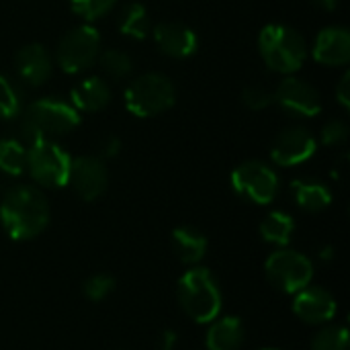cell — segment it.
<instances>
[{
  "mask_svg": "<svg viewBox=\"0 0 350 350\" xmlns=\"http://www.w3.org/2000/svg\"><path fill=\"white\" fill-rule=\"evenodd\" d=\"M0 221L12 240H31L49 224V203L31 185H16L6 191L0 203Z\"/></svg>",
  "mask_w": 350,
  "mask_h": 350,
  "instance_id": "6da1fadb",
  "label": "cell"
},
{
  "mask_svg": "<svg viewBox=\"0 0 350 350\" xmlns=\"http://www.w3.org/2000/svg\"><path fill=\"white\" fill-rule=\"evenodd\" d=\"M80 125V113L72 103L55 96H43L33 100L21 115V135L29 144L37 139H51L53 135H66Z\"/></svg>",
  "mask_w": 350,
  "mask_h": 350,
  "instance_id": "7a4b0ae2",
  "label": "cell"
},
{
  "mask_svg": "<svg viewBox=\"0 0 350 350\" xmlns=\"http://www.w3.org/2000/svg\"><path fill=\"white\" fill-rule=\"evenodd\" d=\"M258 49L265 64L279 74L297 72L308 57L306 39L293 27L281 23H271L262 27L258 35Z\"/></svg>",
  "mask_w": 350,
  "mask_h": 350,
  "instance_id": "3957f363",
  "label": "cell"
},
{
  "mask_svg": "<svg viewBox=\"0 0 350 350\" xmlns=\"http://www.w3.org/2000/svg\"><path fill=\"white\" fill-rule=\"evenodd\" d=\"M178 301L185 314L197 324H209L221 310V293L207 269L187 271L178 281Z\"/></svg>",
  "mask_w": 350,
  "mask_h": 350,
  "instance_id": "277c9868",
  "label": "cell"
},
{
  "mask_svg": "<svg viewBox=\"0 0 350 350\" xmlns=\"http://www.w3.org/2000/svg\"><path fill=\"white\" fill-rule=\"evenodd\" d=\"M123 98L131 115L146 119L168 111L176 100V88L168 76L160 72H148L127 84Z\"/></svg>",
  "mask_w": 350,
  "mask_h": 350,
  "instance_id": "5b68a950",
  "label": "cell"
},
{
  "mask_svg": "<svg viewBox=\"0 0 350 350\" xmlns=\"http://www.w3.org/2000/svg\"><path fill=\"white\" fill-rule=\"evenodd\" d=\"M72 156L55 142L43 137L27 146V168L43 187L62 189L70 180Z\"/></svg>",
  "mask_w": 350,
  "mask_h": 350,
  "instance_id": "8992f818",
  "label": "cell"
},
{
  "mask_svg": "<svg viewBox=\"0 0 350 350\" xmlns=\"http://www.w3.org/2000/svg\"><path fill=\"white\" fill-rule=\"evenodd\" d=\"M98 53H100V33L96 27L88 23L68 31L59 39L55 49V59L66 74H82L96 64Z\"/></svg>",
  "mask_w": 350,
  "mask_h": 350,
  "instance_id": "52a82bcc",
  "label": "cell"
},
{
  "mask_svg": "<svg viewBox=\"0 0 350 350\" xmlns=\"http://www.w3.org/2000/svg\"><path fill=\"white\" fill-rule=\"evenodd\" d=\"M265 271L273 287L283 293H297L306 289L314 277V267L310 258L295 250H279L271 254Z\"/></svg>",
  "mask_w": 350,
  "mask_h": 350,
  "instance_id": "ba28073f",
  "label": "cell"
},
{
  "mask_svg": "<svg viewBox=\"0 0 350 350\" xmlns=\"http://www.w3.org/2000/svg\"><path fill=\"white\" fill-rule=\"evenodd\" d=\"M232 187L244 199L256 205H269L279 193V176L269 164L250 160L232 172Z\"/></svg>",
  "mask_w": 350,
  "mask_h": 350,
  "instance_id": "9c48e42d",
  "label": "cell"
},
{
  "mask_svg": "<svg viewBox=\"0 0 350 350\" xmlns=\"http://www.w3.org/2000/svg\"><path fill=\"white\" fill-rule=\"evenodd\" d=\"M273 100L291 117H314L322 111L318 88L299 78H285L273 92Z\"/></svg>",
  "mask_w": 350,
  "mask_h": 350,
  "instance_id": "30bf717a",
  "label": "cell"
},
{
  "mask_svg": "<svg viewBox=\"0 0 350 350\" xmlns=\"http://www.w3.org/2000/svg\"><path fill=\"white\" fill-rule=\"evenodd\" d=\"M318 150L314 133L306 127H289L281 131L271 148V158L279 166H297L308 162Z\"/></svg>",
  "mask_w": 350,
  "mask_h": 350,
  "instance_id": "8fae6325",
  "label": "cell"
},
{
  "mask_svg": "<svg viewBox=\"0 0 350 350\" xmlns=\"http://www.w3.org/2000/svg\"><path fill=\"white\" fill-rule=\"evenodd\" d=\"M107 166L98 156H78L70 166V180L74 191L84 201L98 199L107 189Z\"/></svg>",
  "mask_w": 350,
  "mask_h": 350,
  "instance_id": "7c38bea8",
  "label": "cell"
},
{
  "mask_svg": "<svg viewBox=\"0 0 350 350\" xmlns=\"http://www.w3.org/2000/svg\"><path fill=\"white\" fill-rule=\"evenodd\" d=\"M154 41L158 49L170 57L185 59L191 57L197 47H199V37L197 33L176 21H164L154 27Z\"/></svg>",
  "mask_w": 350,
  "mask_h": 350,
  "instance_id": "4fadbf2b",
  "label": "cell"
},
{
  "mask_svg": "<svg viewBox=\"0 0 350 350\" xmlns=\"http://www.w3.org/2000/svg\"><path fill=\"white\" fill-rule=\"evenodd\" d=\"M293 312L308 324H324L336 316V299L322 287H306L295 293Z\"/></svg>",
  "mask_w": 350,
  "mask_h": 350,
  "instance_id": "5bb4252c",
  "label": "cell"
},
{
  "mask_svg": "<svg viewBox=\"0 0 350 350\" xmlns=\"http://www.w3.org/2000/svg\"><path fill=\"white\" fill-rule=\"evenodd\" d=\"M16 74L31 86H41L53 72V59L41 43H29L16 51L14 57Z\"/></svg>",
  "mask_w": 350,
  "mask_h": 350,
  "instance_id": "9a60e30c",
  "label": "cell"
},
{
  "mask_svg": "<svg viewBox=\"0 0 350 350\" xmlns=\"http://www.w3.org/2000/svg\"><path fill=\"white\" fill-rule=\"evenodd\" d=\"M312 55L324 66H345L350 59V33L345 27H326L318 33Z\"/></svg>",
  "mask_w": 350,
  "mask_h": 350,
  "instance_id": "2e32d148",
  "label": "cell"
},
{
  "mask_svg": "<svg viewBox=\"0 0 350 350\" xmlns=\"http://www.w3.org/2000/svg\"><path fill=\"white\" fill-rule=\"evenodd\" d=\"M70 103L78 113H96L111 103V88L103 78L88 76L70 90Z\"/></svg>",
  "mask_w": 350,
  "mask_h": 350,
  "instance_id": "e0dca14e",
  "label": "cell"
},
{
  "mask_svg": "<svg viewBox=\"0 0 350 350\" xmlns=\"http://www.w3.org/2000/svg\"><path fill=\"white\" fill-rule=\"evenodd\" d=\"M244 345V324L240 318L217 320L207 332V350H240Z\"/></svg>",
  "mask_w": 350,
  "mask_h": 350,
  "instance_id": "ac0fdd59",
  "label": "cell"
},
{
  "mask_svg": "<svg viewBox=\"0 0 350 350\" xmlns=\"http://www.w3.org/2000/svg\"><path fill=\"white\" fill-rule=\"evenodd\" d=\"M172 248L185 265H195L207 252V238L195 228L180 226L172 232Z\"/></svg>",
  "mask_w": 350,
  "mask_h": 350,
  "instance_id": "d6986e66",
  "label": "cell"
},
{
  "mask_svg": "<svg viewBox=\"0 0 350 350\" xmlns=\"http://www.w3.org/2000/svg\"><path fill=\"white\" fill-rule=\"evenodd\" d=\"M293 201L306 211H322L332 203V193L326 185L318 180H293L291 183Z\"/></svg>",
  "mask_w": 350,
  "mask_h": 350,
  "instance_id": "ffe728a7",
  "label": "cell"
},
{
  "mask_svg": "<svg viewBox=\"0 0 350 350\" xmlns=\"http://www.w3.org/2000/svg\"><path fill=\"white\" fill-rule=\"evenodd\" d=\"M119 31L121 35L142 41L152 33V21L144 4L139 2H129L123 6L121 16H119Z\"/></svg>",
  "mask_w": 350,
  "mask_h": 350,
  "instance_id": "44dd1931",
  "label": "cell"
},
{
  "mask_svg": "<svg viewBox=\"0 0 350 350\" xmlns=\"http://www.w3.org/2000/svg\"><path fill=\"white\" fill-rule=\"evenodd\" d=\"M293 232H295V221L289 213H283V211L269 213L260 224V236L269 244L287 246Z\"/></svg>",
  "mask_w": 350,
  "mask_h": 350,
  "instance_id": "7402d4cb",
  "label": "cell"
},
{
  "mask_svg": "<svg viewBox=\"0 0 350 350\" xmlns=\"http://www.w3.org/2000/svg\"><path fill=\"white\" fill-rule=\"evenodd\" d=\"M27 168V148L14 137L0 139V170L10 176L23 174Z\"/></svg>",
  "mask_w": 350,
  "mask_h": 350,
  "instance_id": "603a6c76",
  "label": "cell"
},
{
  "mask_svg": "<svg viewBox=\"0 0 350 350\" xmlns=\"http://www.w3.org/2000/svg\"><path fill=\"white\" fill-rule=\"evenodd\" d=\"M23 111V90L21 86L0 74V119H14Z\"/></svg>",
  "mask_w": 350,
  "mask_h": 350,
  "instance_id": "cb8c5ba5",
  "label": "cell"
},
{
  "mask_svg": "<svg viewBox=\"0 0 350 350\" xmlns=\"http://www.w3.org/2000/svg\"><path fill=\"white\" fill-rule=\"evenodd\" d=\"M96 62L103 68V72L109 74L111 78H127L133 70V62H131L129 53L115 49V47L100 51Z\"/></svg>",
  "mask_w": 350,
  "mask_h": 350,
  "instance_id": "d4e9b609",
  "label": "cell"
},
{
  "mask_svg": "<svg viewBox=\"0 0 350 350\" xmlns=\"http://www.w3.org/2000/svg\"><path fill=\"white\" fill-rule=\"evenodd\" d=\"M312 350H349V332L342 326L324 328L312 342Z\"/></svg>",
  "mask_w": 350,
  "mask_h": 350,
  "instance_id": "484cf974",
  "label": "cell"
},
{
  "mask_svg": "<svg viewBox=\"0 0 350 350\" xmlns=\"http://www.w3.org/2000/svg\"><path fill=\"white\" fill-rule=\"evenodd\" d=\"M115 2L117 0H70V6L78 16L92 23V21L105 16L115 6Z\"/></svg>",
  "mask_w": 350,
  "mask_h": 350,
  "instance_id": "4316f807",
  "label": "cell"
},
{
  "mask_svg": "<svg viewBox=\"0 0 350 350\" xmlns=\"http://www.w3.org/2000/svg\"><path fill=\"white\" fill-rule=\"evenodd\" d=\"M242 100L248 109L252 111H262L267 107H271L275 100H273V92L265 86H258V84H250L244 88L242 92Z\"/></svg>",
  "mask_w": 350,
  "mask_h": 350,
  "instance_id": "83f0119b",
  "label": "cell"
},
{
  "mask_svg": "<svg viewBox=\"0 0 350 350\" xmlns=\"http://www.w3.org/2000/svg\"><path fill=\"white\" fill-rule=\"evenodd\" d=\"M115 289V281L109 275H94L84 283V295L92 301H100L111 295Z\"/></svg>",
  "mask_w": 350,
  "mask_h": 350,
  "instance_id": "f1b7e54d",
  "label": "cell"
},
{
  "mask_svg": "<svg viewBox=\"0 0 350 350\" xmlns=\"http://www.w3.org/2000/svg\"><path fill=\"white\" fill-rule=\"evenodd\" d=\"M349 137V125L345 121H330L322 129V144L324 146H340Z\"/></svg>",
  "mask_w": 350,
  "mask_h": 350,
  "instance_id": "f546056e",
  "label": "cell"
},
{
  "mask_svg": "<svg viewBox=\"0 0 350 350\" xmlns=\"http://www.w3.org/2000/svg\"><path fill=\"white\" fill-rule=\"evenodd\" d=\"M336 100L340 103L342 109H350V74L345 72V76L340 78L338 86H336Z\"/></svg>",
  "mask_w": 350,
  "mask_h": 350,
  "instance_id": "4dcf8cb0",
  "label": "cell"
},
{
  "mask_svg": "<svg viewBox=\"0 0 350 350\" xmlns=\"http://www.w3.org/2000/svg\"><path fill=\"white\" fill-rule=\"evenodd\" d=\"M121 148H123V142L117 135H109V137H105V142L100 146V152H103L105 158H115L121 152Z\"/></svg>",
  "mask_w": 350,
  "mask_h": 350,
  "instance_id": "1f68e13d",
  "label": "cell"
},
{
  "mask_svg": "<svg viewBox=\"0 0 350 350\" xmlns=\"http://www.w3.org/2000/svg\"><path fill=\"white\" fill-rule=\"evenodd\" d=\"M176 345V334L174 332H166L164 334V340H162V349L160 350H174Z\"/></svg>",
  "mask_w": 350,
  "mask_h": 350,
  "instance_id": "d6a6232c",
  "label": "cell"
},
{
  "mask_svg": "<svg viewBox=\"0 0 350 350\" xmlns=\"http://www.w3.org/2000/svg\"><path fill=\"white\" fill-rule=\"evenodd\" d=\"M314 4H318L320 8H324V10H334L336 6H338V2L340 0H312Z\"/></svg>",
  "mask_w": 350,
  "mask_h": 350,
  "instance_id": "836d02e7",
  "label": "cell"
},
{
  "mask_svg": "<svg viewBox=\"0 0 350 350\" xmlns=\"http://www.w3.org/2000/svg\"><path fill=\"white\" fill-rule=\"evenodd\" d=\"M265 350H277V349H265Z\"/></svg>",
  "mask_w": 350,
  "mask_h": 350,
  "instance_id": "e575fe53",
  "label": "cell"
}]
</instances>
